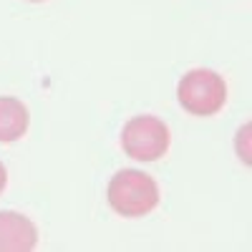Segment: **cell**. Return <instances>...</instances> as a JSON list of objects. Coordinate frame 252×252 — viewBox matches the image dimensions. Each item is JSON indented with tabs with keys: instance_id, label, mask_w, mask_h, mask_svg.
<instances>
[{
	"instance_id": "cell-1",
	"label": "cell",
	"mask_w": 252,
	"mask_h": 252,
	"mask_svg": "<svg viewBox=\"0 0 252 252\" xmlns=\"http://www.w3.org/2000/svg\"><path fill=\"white\" fill-rule=\"evenodd\" d=\"M109 204L121 217H144L159 204V184L139 169H119L109 182Z\"/></svg>"
},
{
	"instance_id": "cell-2",
	"label": "cell",
	"mask_w": 252,
	"mask_h": 252,
	"mask_svg": "<svg viewBox=\"0 0 252 252\" xmlns=\"http://www.w3.org/2000/svg\"><path fill=\"white\" fill-rule=\"evenodd\" d=\"M182 109L192 116H215L227 103V83L212 68H192L177 86Z\"/></svg>"
},
{
	"instance_id": "cell-3",
	"label": "cell",
	"mask_w": 252,
	"mask_h": 252,
	"mask_svg": "<svg viewBox=\"0 0 252 252\" xmlns=\"http://www.w3.org/2000/svg\"><path fill=\"white\" fill-rule=\"evenodd\" d=\"M169 126L157 116H134L121 129L124 152L136 161H157L169 152Z\"/></svg>"
},
{
	"instance_id": "cell-4",
	"label": "cell",
	"mask_w": 252,
	"mask_h": 252,
	"mask_svg": "<svg viewBox=\"0 0 252 252\" xmlns=\"http://www.w3.org/2000/svg\"><path fill=\"white\" fill-rule=\"evenodd\" d=\"M38 245L35 224L20 212H0V252H31Z\"/></svg>"
},
{
	"instance_id": "cell-5",
	"label": "cell",
	"mask_w": 252,
	"mask_h": 252,
	"mask_svg": "<svg viewBox=\"0 0 252 252\" xmlns=\"http://www.w3.org/2000/svg\"><path fill=\"white\" fill-rule=\"evenodd\" d=\"M28 124H31V114L23 101L13 96H0V141L10 144L18 141L20 136H26Z\"/></svg>"
},
{
	"instance_id": "cell-6",
	"label": "cell",
	"mask_w": 252,
	"mask_h": 252,
	"mask_svg": "<svg viewBox=\"0 0 252 252\" xmlns=\"http://www.w3.org/2000/svg\"><path fill=\"white\" fill-rule=\"evenodd\" d=\"M5 184H8V169H5V164L0 161V194H3Z\"/></svg>"
},
{
	"instance_id": "cell-7",
	"label": "cell",
	"mask_w": 252,
	"mask_h": 252,
	"mask_svg": "<svg viewBox=\"0 0 252 252\" xmlns=\"http://www.w3.org/2000/svg\"><path fill=\"white\" fill-rule=\"evenodd\" d=\"M31 3H43V0H31Z\"/></svg>"
}]
</instances>
